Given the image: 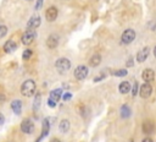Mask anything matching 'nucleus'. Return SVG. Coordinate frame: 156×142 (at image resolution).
Wrapping results in <instances>:
<instances>
[{"label":"nucleus","instance_id":"obj_9","mask_svg":"<svg viewBox=\"0 0 156 142\" xmlns=\"http://www.w3.org/2000/svg\"><path fill=\"white\" fill-rule=\"evenodd\" d=\"M57 15H58V11L55 6H50L46 11H45V19L48 22H54L56 19H57Z\"/></svg>","mask_w":156,"mask_h":142},{"label":"nucleus","instance_id":"obj_33","mask_svg":"<svg viewBox=\"0 0 156 142\" xmlns=\"http://www.w3.org/2000/svg\"><path fill=\"white\" fill-rule=\"evenodd\" d=\"M142 142H154V141H152V140H151L150 137H145V138H144V140H143Z\"/></svg>","mask_w":156,"mask_h":142},{"label":"nucleus","instance_id":"obj_13","mask_svg":"<svg viewBox=\"0 0 156 142\" xmlns=\"http://www.w3.org/2000/svg\"><path fill=\"white\" fill-rule=\"evenodd\" d=\"M155 77V73H154V70L152 69H145L143 71V74H142V79L145 81V82H151Z\"/></svg>","mask_w":156,"mask_h":142},{"label":"nucleus","instance_id":"obj_19","mask_svg":"<svg viewBox=\"0 0 156 142\" xmlns=\"http://www.w3.org/2000/svg\"><path fill=\"white\" fill-rule=\"evenodd\" d=\"M58 128H60V131H61V132L66 134V132L70 130V128H71V124H70V121H68L67 119H62V120L60 121V124H58Z\"/></svg>","mask_w":156,"mask_h":142},{"label":"nucleus","instance_id":"obj_34","mask_svg":"<svg viewBox=\"0 0 156 142\" xmlns=\"http://www.w3.org/2000/svg\"><path fill=\"white\" fill-rule=\"evenodd\" d=\"M127 66H133V58H130V59L128 60V64H127Z\"/></svg>","mask_w":156,"mask_h":142},{"label":"nucleus","instance_id":"obj_8","mask_svg":"<svg viewBox=\"0 0 156 142\" xmlns=\"http://www.w3.org/2000/svg\"><path fill=\"white\" fill-rule=\"evenodd\" d=\"M58 42H60V37H58L56 33H52V34L49 36L48 39H46V47L49 49H55L58 45Z\"/></svg>","mask_w":156,"mask_h":142},{"label":"nucleus","instance_id":"obj_30","mask_svg":"<svg viewBox=\"0 0 156 142\" xmlns=\"http://www.w3.org/2000/svg\"><path fill=\"white\" fill-rule=\"evenodd\" d=\"M104 77H105V75H100V76H96V77L94 79V81H95V82H99V81H100V80H103Z\"/></svg>","mask_w":156,"mask_h":142},{"label":"nucleus","instance_id":"obj_23","mask_svg":"<svg viewBox=\"0 0 156 142\" xmlns=\"http://www.w3.org/2000/svg\"><path fill=\"white\" fill-rule=\"evenodd\" d=\"M127 74H128L127 69H120V70H117V71H115V73H113V75L117 76V77H123V76H126Z\"/></svg>","mask_w":156,"mask_h":142},{"label":"nucleus","instance_id":"obj_22","mask_svg":"<svg viewBox=\"0 0 156 142\" xmlns=\"http://www.w3.org/2000/svg\"><path fill=\"white\" fill-rule=\"evenodd\" d=\"M40 93H35V99H34V103H33V109L37 110L39 108V105H40Z\"/></svg>","mask_w":156,"mask_h":142},{"label":"nucleus","instance_id":"obj_24","mask_svg":"<svg viewBox=\"0 0 156 142\" xmlns=\"http://www.w3.org/2000/svg\"><path fill=\"white\" fill-rule=\"evenodd\" d=\"M8 34V27L5 25H0V39L4 38Z\"/></svg>","mask_w":156,"mask_h":142},{"label":"nucleus","instance_id":"obj_25","mask_svg":"<svg viewBox=\"0 0 156 142\" xmlns=\"http://www.w3.org/2000/svg\"><path fill=\"white\" fill-rule=\"evenodd\" d=\"M32 54H33V51H32L31 49H26V50L23 51V54H22L23 60H29L31 57H32Z\"/></svg>","mask_w":156,"mask_h":142},{"label":"nucleus","instance_id":"obj_32","mask_svg":"<svg viewBox=\"0 0 156 142\" xmlns=\"http://www.w3.org/2000/svg\"><path fill=\"white\" fill-rule=\"evenodd\" d=\"M4 121H5V118H4V115L2 113H0V125H3Z\"/></svg>","mask_w":156,"mask_h":142},{"label":"nucleus","instance_id":"obj_2","mask_svg":"<svg viewBox=\"0 0 156 142\" xmlns=\"http://www.w3.org/2000/svg\"><path fill=\"white\" fill-rule=\"evenodd\" d=\"M55 67L60 74H66L67 71L71 69V61L67 58H60V59L56 60Z\"/></svg>","mask_w":156,"mask_h":142},{"label":"nucleus","instance_id":"obj_7","mask_svg":"<svg viewBox=\"0 0 156 142\" xmlns=\"http://www.w3.org/2000/svg\"><path fill=\"white\" fill-rule=\"evenodd\" d=\"M151 93H152V87H151V85L149 82H145L144 85H142L140 90H139V94H140L142 98L146 99V98H149L151 96Z\"/></svg>","mask_w":156,"mask_h":142},{"label":"nucleus","instance_id":"obj_16","mask_svg":"<svg viewBox=\"0 0 156 142\" xmlns=\"http://www.w3.org/2000/svg\"><path fill=\"white\" fill-rule=\"evenodd\" d=\"M62 97V90L61 88H56V90H52L51 92H50V97H49V99H51V100H54V102H58L60 100V98Z\"/></svg>","mask_w":156,"mask_h":142},{"label":"nucleus","instance_id":"obj_26","mask_svg":"<svg viewBox=\"0 0 156 142\" xmlns=\"http://www.w3.org/2000/svg\"><path fill=\"white\" fill-rule=\"evenodd\" d=\"M138 87H139L138 82H134V85H133V90H132V94H133V96H136V92H138Z\"/></svg>","mask_w":156,"mask_h":142},{"label":"nucleus","instance_id":"obj_31","mask_svg":"<svg viewBox=\"0 0 156 142\" xmlns=\"http://www.w3.org/2000/svg\"><path fill=\"white\" fill-rule=\"evenodd\" d=\"M5 99H6L5 94H4V93H2V92H0V103H3V102H4Z\"/></svg>","mask_w":156,"mask_h":142},{"label":"nucleus","instance_id":"obj_18","mask_svg":"<svg viewBox=\"0 0 156 142\" xmlns=\"http://www.w3.org/2000/svg\"><path fill=\"white\" fill-rule=\"evenodd\" d=\"M17 49V44H16V42H14V41H8L6 43H5V45H4V51L5 53H12V51H15Z\"/></svg>","mask_w":156,"mask_h":142},{"label":"nucleus","instance_id":"obj_4","mask_svg":"<svg viewBox=\"0 0 156 142\" xmlns=\"http://www.w3.org/2000/svg\"><path fill=\"white\" fill-rule=\"evenodd\" d=\"M134 39H135V31L132 28H127L121 36V41L123 44H130Z\"/></svg>","mask_w":156,"mask_h":142},{"label":"nucleus","instance_id":"obj_20","mask_svg":"<svg viewBox=\"0 0 156 142\" xmlns=\"http://www.w3.org/2000/svg\"><path fill=\"white\" fill-rule=\"evenodd\" d=\"M100 63H101V55L100 54H94L89 59V65L92 67H96L98 65H100Z\"/></svg>","mask_w":156,"mask_h":142},{"label":"nucleus","instance_id":"obj_6","mask_svg":"<svg viewBox=\"0 0 156 142\" xmlns=\"http://www.w3.org/2000/svg\"><path fill=\"white\" fill-rule=\"evenodd\" d=\"M21 131L23 134H33L34 131V124L31 119H25L22 122H21Z\"/></svg>","mask_w":156,"mask_h":142},{"label":"nucleus","instance_id":"obj_3","mask_svg":"<svg viewBox=\"0 0 156 142\" xmlns=\"http://www.w3.org/2000/svg\"><path fill=\"white\" fill-rule=\"evenodd\" d=\"M73 75H74V79L78 80V81H83L87 79L88 76V67L84 66V65H80L77 66L73 71Z\"/></svg>","mask_w":156,"mask_h":142},{"label":"nucleus","instance_id":"obj_1","mask_svg":"<svg viewBox=\"0 0 156 142\" xmlns=\"http://www.w3.org/2000/svg\"><path fill=\"white\" fill-rule=\"evenodd\" d=\"M35 82L33 80H27L21 86V94L25 97H32L35 93Z\"/></svg>","mask_w":156,"mask_h":142},{"label":"nucleus","instance_id":"obj_11","mask_svg":"<svg viewBox=\"0 0 156 142\" xmlns=\"http://www.w3.org/2000/svg\"><path fill=\"white\" fill-rule=\"evenodd\" d=\"M149 54H150V49H149V47H145V48H143L142 50L138 51V54H136L135 59H136V61H138V63H144L148 59Z\"/></svg>","mask_w":156,"mask_h":142},{"label":"nucleus","instance_id":"obj_28","mask_svg":"<svg viewBox=\"0 0 156 142\" xmlns=\"http://www.w3.org/2000/svg\"><path fill=\"white\" fill-rule=\"evenodd\" d=\"M48 105L50 106V108H54V106L56 105V102H54V100H51V99H49V100H48Z\"/></svg>","mask_w":156,"mask_h":142},{"label":"nucleus","instance_id":"obj_35","mask_svg":"<svg viewBox=\"0 0 156 142\" xmlns=\"http://www.w3.org/2000/svg\"><path fill=\"white\" fill-rule=\"evenodd\" d=\"M50 142H61V141L58 140V138H56V137H55V138H52V140H51Z\"/></svg>","mask_w":156,"mask_h":142},{"label":"nucleus","instance_id":"obj_37","mask_svg":"<svg viewBox=\"0 0 156 142\" xmlns=\"http://www.w3.org/2000/svg\"><path fill=\"white\" fill-rule=\"evenodd\" d=\"M27 2H32V0H27Z\"/></svg>","mask_w":156,"mask_h":142},{"label":"nucleus","instance_id":"obj_10","mask_svg":"<svg viewBox=\"0 0 156 142\" xmlns=\"http://www.w3.org/2000/svg\"><path fill=\"white\" fill-rule=\"evenodd\" d=\"M40 22H42L40 16L33 15L31 19H29L28 23H27V28H28V29H35V28H38L39 26H40Z\"/></svg>","mask_w":156,"mask_h":142},{"label":"nucleus","instance_id":"obj_5","mask_svg":"<svg viewBox=\"0 0 156 142\" xmlns=\"http://www.w3.org/2000/svg\"><path fill=\"white\" fill-rule=\"evenodd\" d=\"M35 32H34V29H27L23 34H22V37H21V42H22V44H25V45H29L34 39H35Z\"/></svg>","mask_w":156,"mask_h":142},{"label":"nucleus","instance_id":"obj_29","mask_svg":"<svg viewBox=\"0 0 156 142\" xmlns=\"http://www.w3.org/2000/svg\"><path fill=\"white\" fill-rule=\"evenodd\" d=\"M71 97H72V94H71V93H65L62 98H64V100H68V99H71Z\"/></svg>","mask_w":156,"mask_h":142},{"label":"nucleus","instance_id":"obj_21","mask_svg":"<svg viewBox=\"0 0 156 142\" xmlns=\"http://www.w3.org/2000/svg\"><path fill=\"white\" fill-rule=\"evenodd\" d=\"M121 116L123 118V119H126V118H129L130 116V108L127 105V104H124L122 108H121Z\"/></svg>","mask_w":156,"mask_h":142},{"label":"nucleus","instance_id":"obj_27","mask_svg":"<svg viewBox=\"0 0 156 142\" xmlns=\"http://www.w3.org/2000/svg\"><path fill=\"white\" fill-rule=\"evenodd\" d=\"M43 6V0H37V4H35V10H40Z\"/></svg>","mask_w":156,"mask_h":142},{"label":"nucleus","instance_id":"obj_15","mask_svg":"<svg viewBox=\"0 0 156 142\" xmlns=\"http://www.w3.org/2000/svg\"><path fill=\"white\" fill-rule=\"evenodd\" d=\"M155 130V125H154V122L150 121V120H146L143 122V131L146 134V135H151Z\"/></svg>","mask_w":156,"mask_h":142},{"label":"nucleus","instance_id":"obj_14","mask_svg":"<svg viewBox=\"0 0 156 142\" xmlns=\"http://www.w3.org/2000/svg\"><path fill=\"white\" fill-rule=\"evenodd\" d=\"M11 109H12V112L16 115H20V114H21V110H22V102L20 99L12 100L11 102Z\"/></svg>","mask_w":156,"mask_h":142},{"label":"nucleus","instance_id":"obj_12","mask_svg":"<svg viewBox=\"0 0 156 142\" xmlns=\"http://www.w3.org/2000/svg\"><path fill=\"white\" fill-rule=\"evenodd\" d=\"M49 130H50V124H49V119H44V120H43V126H42V135L38 137L37 142H40L43 137L48 136V134H49Z\"/></svg>","mask_w":156,"mask_h":142},{"label":"nucleus","instance_id":"obj_17","mask_svg":"<svg viewBox=\"0 0 156 142\" xmlns=\"http://www.w3.org/2000/svg\"><path fill=\"white\" fill-rule=\"evenodd\" d=\"M118 91L122 93V94H127L129 91H132V88H130V83L128 81H123L120 83L118 86Z\"/></svg>","mask_w":156,"mask_h":142},{"label":"nucleus","instance_id":"obj_36","mask_svg":"<svg viewBox=\"0 0 156 142\" xmlns=\"http://www.w3.org/2000/svg\"><path fill=\"white\" fill-rule=\"evenodd\" d=\"M154 55H155V58H156V45H155V48H154Z\"/></svg>","mask_w":156,"mask_h":142}]
</instances>
